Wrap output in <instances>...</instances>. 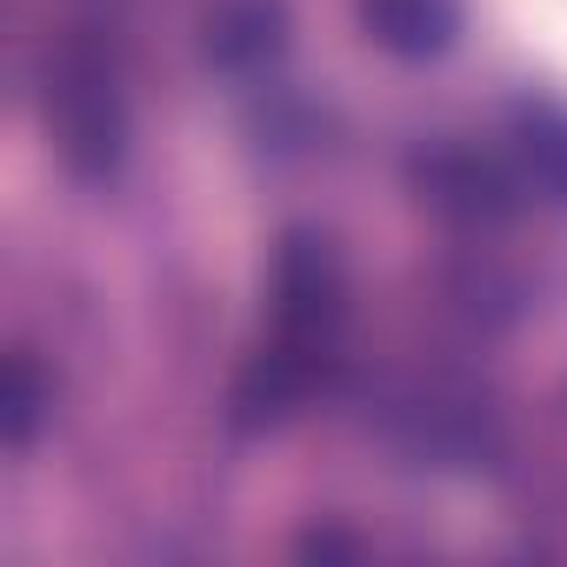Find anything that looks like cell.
<instances>
[{
  "instance_id": "cell-1",
  "label": "cell",
  "mask_w": 567,
  "mask_h": 567,
  "mask_svg": "<svg viewBox=\"0 0 567 567\" xmlns=\"http://www.w3.org/2000/svg\"><path fill=\"white\" fill-rule=\"evenodd\" d=\"M341 321H348V274H341V254L328 234H308L295 227L274 254V334L267 348L247 361L240 374V421L247 427H274L288 421L315 381L328 374L334 348H341Z\"/></svg>"
},
{
  "instance_id": "cell-2",
  "label": "cell",
  "mask_w": 567,
  "mask_h": 567,
  "mask_svg": "<svg viewBox=\"0 0 567 567\" xmlns=\"http://www.w3.org/2000/svg\"><path fill=\"white\" fill-rule=\"evenodd\" d=\"M48 134L81 181H107L121 167V147H127L121 81H114V61L87 34H74L48 61Z\"/></svg>"
},
{
  "instance_id": "cell-6",
  "label": "cell",
  "mask_w": 567,
  "mask_h": 567,
  "mask_svg": "<svg viewBox=\"0 0 567 567\" xmlns=\"http://www.w3.org/2000/svg\"><path fill=\"white\" fill-rule=\"evenodd\" d=\"M507 141H514L520 181H527L540 200L567 207V107H554V101H520Z\"/></svg>"
},
{
  "instance_id": "cell-3",
  "label": "cell",
  "mask_w": 567,
  "mask_h": 567,
  "mask_svg": "<svg viewBox=\"0 0 567 567\" xmlns=\"http://www.w3.org/2000/svg\"><path fill=\"white\" fill-rule=\"evenodd\" d=\"M361 34L394 61H441L461 41V0H361Z\"/></svg>"
},
{
  "instance_id": "cell-4",
  "label": "cell",
  "mask_w": 567,
  "mask_h": 567,
  "mask_svg": "<svg viewBox=\"0 0 567 567\" xmlns=\"http://www.w3.org/2000/svg\"><path fill=\"white\" fill-rule=\"evenodd\" d=\"M414 181L441 214H461V220H501L514 207V174L487 154H427Z\"/></svg>"
},
{
  "instance_id": "cell-7",
  "label": "cell",
  "mask_w": 567,
  "mask_h": 567,
  "mask_svg": "<svg viewBox=\"0 0 567 567\" xmlns=\"http://www.w3.org/2000/svg\"><path fill=\"white\" fill-rule=\"evenodd\" d=\"M41 414H48V381H41L34 354H8V394H0V434H8V447H14V454L34 441Z\"/></svg>"
},
{
  "instance_id": "cell-5",
  "label": "cell",
  "mask_w": 567,
  "mask_h": 567,
  "mask_svg": "<svg viewBox=\"0 0 567 567\" xmlns=\"http://www.w3.org/2000/svg\"><path fill=\"white\" fill-rule=\"evenodd\" d=\"M288 48V14L280 0H220L207 14V61L220 74H254Z\"/></svg>"
}]
</instances>
